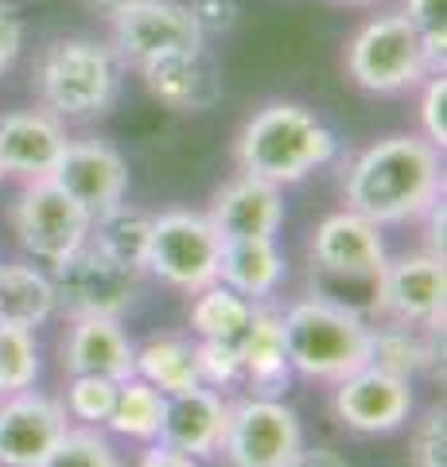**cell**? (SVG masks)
Returning <instances> with one entry per match:
<instances>
[{"instance_id": "cell-1", "label": "cell", "mask_w": 447, "mask_h": 467, "mask_svg": "<svg viewBox=\"0 0 447 467\" xmlns=\"http://www.w3.org/2000/svg\"><path fill=\"white\" fill-rule=\"evenodd\" d=\"M440 149L421 137H385L346 171V202L373 226H397L428 214L440 202Z\"/></svg>"}, {"instance_id": "cell-2", "label": "cell", "mask_w": 447, "mask_h": 467, "mask_svg": "<svg viewBox=\"0 0 447 467\" xmlns=\"http://www.w3.org/2000/svg\"><path fill=\"white\" fill-rule=\"evenodd\" d=\"M335 156V133L315 113L292 101H277L253 113L238 137V164L245 175L269 183H300Z\"/></svg>"}, {"instance_id": "cell-3", "label": "cell", "mask_w": 447, "mask_h": 467, "mask_svg": "<svg viewBox=\"0 0 447 467\" xmlns=\"http://www.w3.org/2000/svg\"><path fill=\"white\" fill-rule=\"evenodd\" d=\"M370 324L354 308L327 296L292 304L280 316V335L292 370L320 382H342L346 374L370 367Z\"/></svg>"}, {"instance_id": "cell-4", "label": "cell", "mask_w": 447, "mask_h": 467, "mask_svg": "<svg viewBox=\"0 0 447 467\" xmlns=\"http://www.w3.org/2000/svg\"><path fill=\"white\" fill-rule=\"evenodd\" d=\"M117 82H121L117 51L82 36L55 39L36 67L39 101L55 117H66V121L102 117L113 106V98H117Z\"/></svg>"}, {"instance_id": "cell-5", "label": "cell", "mask_w": 447, "mask_h": 467, "mask_svg": "<svg viewBox=\"0 0 447 467\" xmlns=\"http://www.w3.org/2000/svg\"><path fill=\"white\" fill-rule=\"evenodd\" d=\"M428 67H432V55L424 47V39L401 12L370 20L350 39V47H346V70H350V78L373 94L405 90V86L424 78Z\"/></svg>"}, {"instance_id": "cell-6", "label": "cell", "mask_w": 447, "mask_h": 467, "mask_svg": "<svg viewBox=\"0 0 447 467\" xmlns=\"http://www.w3.org/2000/svg\"><path fill=\"white\" fill-rule=\"evenodd\" d=\"M90 211L78 207L47 175L32 180V187L12 207V230H16L20 245L36 261H47V265H59L70 254H78L90 242Z\"/></svg>"}, {"instance_id": "cell-7", "label": "cell", "mask_w": 447, "mask_h": 467, "mask_svg": "<svg viewBox=\"0 0 447 467\" xmlns=\"http://www.w3.org/2000/svg\"><path fill=\"white\" fill-rule=\"evenodd\" d=\"M218 254H222V238L210 226V218L191 211H168L152 218L144 269H152L160 281L183 292H198L218 281Z\"/></svg>"}, {"instance_id": "cell-8", "label": "cell", "mask_w": 447, "mask_h": 467, "mask_svg": "<svg viewBox=\"0 0 447 467\" xmlns=\"http://www.w3.org/2000/svg\"><path fill=\"white\" fill-rule=\"evenodd\" d=\"M304 448L300 417L277 398H245L229 405L222 448L229 467H288V460Z\"/></svg>"}, {"instance_id": "cell-9", "label": "cell", "mask_w": 447, "mask_h": 467, "mask_svg": "<svg viewBox=\"0 0 447 467\" xmlns=\"http://www.w3.org/2000/svg\"><path fill=\"white\" fill-rule=\"evenodd\" d=\"M51 269H55L51 273L55 308H63L70 319H78V316L117 319L125 308H133V300L140 292V273L117 265L106 254H97L90 242Z\"/></svg>"}, {"instance_id": "cell-10", "label": "cell", "mask_w": 447, "mask_h": 467, "mask_svg": "<svg viewBox=\"0 0 447 467\" xmlns=\"http://www.w3.org/2000/svg\"><path fill=\"white\" fill-rule=\"evenodd\" d=\"M47 180H55L78 207L90 211V218H97L125 202L128 168L121 152L102 140H66L59 164L51 168Z\"/></svg>"}, {"instance_id": "cell-11", "label": "cell", "mask_w": 447, "mask_h": 467, "mask_svg": "<svg viewBox=\"0 0 447 467\" xmlns=\"http://www.w3.org/2000/svg\"><path fill=\"white\" fill-rule=\"evenodd\" d=\"M66 432V409L36 389L8 393L0 401V463L39 467Z\"/></svg>"}, {"instance_id": "cell-12", "label": "cell", "mask_w": 447, "mask_h": 467, "mask_svg": "<svg viewBox=\"0 0 447 467\" xmlns=\"http://www.w3.org/2000/svg\"><path fill=\"white\" fill-rule=\"evenodd\" d=\"M117 24V55L133 67H144L171 51L203 47V32L195 27L191 12L179 0H140Z\"/></svg>"}, {"instance_id": "cell-13", "label": "cell", "mask_w": 447, "mask_h": 467, "mask_svg": "<svg viewBox=\"0 0 447 467\" xmlns=\"http://www.w3.org/2000/svg\"><path fill=\"white\" fill-rule=\"evenodd\" d=\"M335 413L354 432H393L412 413V389L405 378L362 367L335 382Z\"/></svg>"}, {"instance_id": "cell-14", "label": "cell", "mask_w": 447, "mask_h": 467, "mask_svg": "<svg viewBox=\"0 0 447 467\" xmlns=\"http://www.w3.org/2000/svg\"><path fill=\"white\" fill-rule=\"evenodd\" d=\"M447 276L443 257H401L378 276V312L393 324H440Z\"/></svg>"}, {"instance_id": "cell-15", "label": "cell", "mask_w": 447, "mask_h": 467, "mask_svg": "<svg viewBox=\"0 0 447 467\" xmlns=\"http://www.w3.org/2000/svg\"><path fill=\"white\" fill-rule=\"evenodd\" d=\"M311 261L323 273L335 276H350V281H378L385 261V242H381V226H373L370 218L342 211L330 214L320 223L311 238Z\"/></svg>"}, {"instance_id": "cell-16", "label": "cell", "mask_w": 447, "mask_h": 467, "mask_svg": "<svg viewBox=\"0 0 447 467\" xmlns=\"http://www.w3.org/2000/svg\"><path fill=\"white\" fill-rule=\"evenodd\" d=\"M140 75L152 98H160L168 109H179V113L210 109L222 98V70L203 47L160 55L152 63H144Z\"/></svg>"}, {"instance_id": "cell-17", "label": "cell", "mask_w": 447, "mask_h": 467, "mask_svg": "<svg viewBox=\"0 0 447 467\" xmlns=\"http://www.w3.org/2000/svg\"><path fill=\"white\" fill-rule=\"evenodd\" d=\"M210 226L218 230L222 242H238V238H272L284 223V199L280 187L257 175H238L234 183H226L214 195L210 207Z\"/></svg>"}, {"instance_id": "cell-18", "label": "cell", "mask_w": 447, "mask_h": 467, "mask_svg": "<svg viewBox=\"0 0 447 467\" xmlns=\"http://www.w3.org/2000/svg\"><path fill=\"white\" fill-rule=\"evenodd\" d=\"M63 370L125 382L137 378V347L113 316H78L63 339Z\"/></svg>"}, {"instance_id": "cell-19", "label": "cell", "mask_w": 447, "mask_h": 467, "mask_svg": "<svg viewBox=\"0 0 447 467\" xmlns=\"http://www.w3.org/2000/svg\"><path fill=\"white\" fill-rule=\"evenodd\" d=\"M226 413L229 405L207 386H195L187 393H171L164 398V425H160V444L187 451V456H214L222 448L226 432Z\"/></svg>"}, {"instance_id": "cell-20", "label": "cell", "mask_w": 447, "mask_h": 467, "mask_svg": "<svg viewBox=\"0 0 447 467\" xmlns=\"http://www.w3.org/2000/svg\"><path fill=\"white\" fill-rule=\"evenodd\" d=\"M66 133L51 113H5L0 117V164L5 171L43 180L59 164Z\"/></svg>"}, {"instance_id": "cell-21", "label": "cell", "mask_w": 447, "mask_h": 467, "mask_svg": "<svg viewBox=\"0 0 447 467\" xmlns=\"http://www.w3.org/2000/svg\"><path fill=\"white\" fill-rule=\"evenodd\" d=\"M238 355H241V378L253 386V393L277 398V393L288 386L292 362H288V350H284L280 316L253 312V324H249V331H245Z\"/></svg>"}, {"instance_id": "cell-22", "label": "cell", "mask_w": 447, "mask_h": 467, "mask_svg": "<svg viewBox=\"0 0 447 467\" xmlns=\"http://www.w3.org/2000/svg\"><path fill=\"white\" fill-rule=\"evenodd\" d=\"M284 261L277 254L272 238H238V242H222L218 254V285L234 288L238 296L257 300L269 296L280 285Z\"/></svg>"}, {"instance_id": "cell-23", "label": "cell", "mask_w": 447, "mask_h": 467, "mask_svg": "<svg viewBox=\"0 0 447 467\" xmlns=\"http://www.w3.org/2000/svg\"><path fill=\"white\" fill-rule=\"evenodd\" d=\"M253 304L238 296L234 288L226 285H207L198 288V296L191 304V327L198 331V339H210V343H229V347H241L245 331L253 324Z\"/></svg>"}, {"instance_id": "cell-24", "label": "cell", "mask_w": 447, "mask_h": 467, "mask_svg": "<svg viewBox=\"0 0 447 467\" xmlns=\"http://www.w3.org/2000/svg\"><path fill=\"white\" fill-rule=\"evenodd\" d=\"M55 312L51 276L32 265H0V324L36 327Z\"/></svg>"}, {"instance_id": "cell-25", "label": "cell", "mask_w": 447, "mask_h": 467, "mask_svg": "<svg viewBox=\"0 0 447 467\" xmlns=\"http://www.w3.org/2000/svg\"><path fill=\"white\" fill-rule=\"evenodd\" d=\"M148 234H152V218L144 211L125 207V202L106 214H97L90 226L94 250L125 269H137V273L144 269V261H148Z\"/></svg>"}, {"instance_id": "cell-26", "label": "cell", "mask_w": 447, "mask_h": 467, "mask_svg": "<svg viewBox=\"0 0 447 467\" xmlns=\"http://www.w3.org/2000/svg\"><path fill=\"white\" fill-rule=\"evenodd\" d=\"M137 374L148 386H156L171 398V393H187L198 386V370H195V347L176 335H164V339H152L137 350Z\"/></svg>"}, {"instance_id": "cell-27", "label": "cell", "mask_w": 447, "mask_h": 467, "mask_svg": "<svg viewBox=\"0 0 447 467\" xmlns=\"http://www.w3.org/2000/svg\"><path fill=\"white\" fill-rule=\"evenodd\" d=\"M106 425L121 436H133V441H156L164 425V393L144 378H125Z\"/></svg>"}, {"instance_id": "cell-28", "label": "cell", "mask_w": 447, "mask_h": 467, "mask_svg": "<svg viewBox=\"0 0 447 467\" xmlns=\"http://www.w3.org/2000/svg\"><path fill=\"white\" fill-rule=\"evenodd\" d=\"M428 362H432V350L416 339L405 324L370 331V367H378L385 374H397V378L409 382V378L416 370H424Z\"/></svg>"}, {"instance_id": "cell-29", "label": "cell", "mask_w": 447, "mask_h": 467, "mask_svg": "<svg viewBox=\"0 0 447 467\" xmlns=\"http://www.w3.org/2000/svg\"><path fill=\"white\" fill-rule=\"evenodd\" d=\"M36 374H39V355L32 327L0 324V393L32 389Z\"/></svg>"}, {"instance_id": "cell-30", "label": "cell", "mask_w": 447, "mask_h": 467, "mask_svg": "<svg viewBox=\"0 0 447 467\" xmlns=\"http://www.w3.org/2000/svg\"><path fill=\"white\" fill-rule=\"evenodd\" d=\"M39 467H121V460L106 436L90 429H66Z\"/></svg>"}, {"instance_id": "cell-31", "label": "cell", "mask_w": 447, "mask_h": 467, "mask_svg": "<svg viewBox=\"0 0 447 467\" xmlns=\"http://www.w3.org/2000/svg\"><path fill=\"white\" fill-rule=\"evenodd\" d=\"M117 386L113 378H97V374H70V389H66V413L78 420H109L113 401H117Z\"/></svg>"}, {"instance_id": "cell-32", "label": "cell", "mask_w": 447, "mask_h": 467, "mask_svg": "<svg viewBox=\"0 0 447 467\" xmlns=\"http://www.w3.org/2000/svg\"><path fill=\"white\" fill-rule=\"evenodd\" d=\"M195 370H198V386L229 389L241 378V355H238V347H229V343L203 339L195 347Z\"/></svg>"}, {"instance_id": "cell-33", "label": "cell", "mask_w": 447, "mask_h": 467, "mask_svg": "<svg viewBox=\"0 0 447 467\" xmlns=\"http://www.w3.org/2000/svg\"><path fill=\"white\" fill-rule=\"evenodd\" d=\"M409 24L421 32L432 63H443L447 51V0H409Z\"/></svg>"}, {"instance_id": "cell-34", "label": "cell", "mask_w": 447, "mask_h": 467, "mask_svg": "<svg viewBox=\"0 0 447 467\" xmlns=\"http://www.w3.org/2000/svg\"><path fill=\"white\" fill-rule=\"evenodd\" d=\"M412 467H447V413L428 409L412 432Z\"/></svg>"}, {"instance_id": "cell-35", "label": "cell", "mask_w": 447, "mask_h": 467, "mask_svg": "<svg viewBox=\"0 0 447 467\" xmlns=\"http://www.w3.org/2000/svg\"><path fill=\"white\" fill-rule=\"evenodd\" d=\"M421 121H424L428 144L443 149V144H447V78L443 75H436L428 82L424 101H421Z\"/></svg>"}, {"instance_id": "cell-36", "label": "cell", "mask_w": 447, "mask_h": 467, "mask_svg": "<svg viewBox=\"0 0 447 467\" xmlns=\"http://www.w3.org/2000/svg\"><path fill=\"white\" fill-rule=\"evenodd\" d=\"M187 12H191V20L198 32H203V39L222 36L238 24V0H191Z\"/></svg>"}, {"instance_id": "cell-37", "label": "cell", "mask_w": 447, "mask_h": 467, "mask_svg": "<svg viewBox=\"0 0 447 467\" xmlns=\"http://www.w3.org/2000/svg\"><path fill=\"white\" fill-rule=\"evenodd\" d=\"M20 47H24V24L16 16V8L0 0V75L16 63Z\"/></svg>"}, {"instance_id": "cell-38", "label": "cell", "mask_w": 447, "mask_h": 467, "mask_svg": "<svg viewBox=\"0 0 447 467\" xmlns=\"http://www.w3.org/2000/svg\"><path fill=\"white\" fill-rule=\"evenodd\" d=\"M137 467H198V463H195V456H187V451H176V448H168V444H156V448L144 451Z\"/></svg>"}, {"instance_id": "cell-39", "label": "cell", "mask_w": 447, "mask_h": 467, "mask_svg": "<svg viewBox=\"0 0 447 467\" xmlns=\"http://www.w3.org/2000/svg\"><path fill=\"white\" fill-rule=\"evenodd\" d=\"M288 467H346V460L330 448H300L296 456L288 460Z\"/></svg>"}, {"instance_id": "cell-40", "label": "cell", "mask_w": 447, "mask_h": 467, "mask_svg": "<svg viewBox=\"0 0 447 467\" xmlns=\"http://www.w3.org/2000/svg\"><path fill=\"white\" fill-rule=\"evenodd\" d=\"M86 5H90L97 16H106V20H121L128 8L140 5V0H86Z\"/></svg>"}, {"instance_id": "cell-41", "label": "cell", "mask_w": 447, "mask_h": 467, "mask_svg": "<svg viewBox=\"0 0 447 467\" xmlns=\"http://www.w3.org/2000/svg\"><path fill=\"white\" fill-rule=\"evenodd\" d=\"M0 180H5V164H0Z\"/></svg>"}]
</instances>
